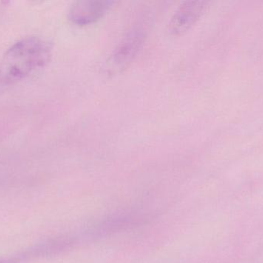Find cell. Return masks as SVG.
I'll use <instances>...</instances> for the list:
<instances>
[{"mask_svg":"<svg viewBox=\"0 0 263 263\" xmlns=\"http://www.w3.org/2000/svg\"><path fill=\"white\" fill-rule=\"evenodd\" d=\"M52 57V48L39 37H26L18 40L0 60V83L13 84L44 67Z\"/></svg>","mask_w":263,"mask_h":263,"instance_id":"6da1fadb","label":"cell"},{"mask_svg":"<svg viewBox=\"0 0 263 263\" xmlns=\"http://www.w3.org/2000/svg\"><path fill=\"white\" fill-rule=\"evenodd\" d=\"M145 39V31L143 28H133L120 40L112 51L109 60L110 71H120L126 68L139 54Z\"/></svg>","mask_w":263,"mask_h":263,"instance_id":"7a4b0ae2","label":"cell"},{"mask_svg":"<svg viewBox=\"0 0 263 263\" xmlns=\"http://www.w3.org/2000/svg\"><path fill=\"white\" fill-rule=\"evenodd\" d=\"M107 0H83L74 3L69 11V18L79 26L92 24L104 16L114 6Z\"/></svg>","mask_w":263,"mask_h":263,"instance_id":"3957f363","label":"cell"},{"mask_svg":"<svg viewBox=\"0 0 263 263\" xmlns=\"http://www.w3.org/2000/svg\"><path fill=\"white\" fill-rule=\"evenodd\" d=\"M206 3L202 1L185 2L180 5L168 23V32L173 37H179L189 30L205 9Z\"/></svg>","mask_w":263,"mask_h":263,"instance_id":"277c9868","label":"cell"},{"mask_svg":"<svg viewBox=\"0 0 263 263\" xmlns=\"http://www.w3.org/2000/svg\"><path fill=\"white\" fill-rule=\"evenodd\" d=\"M20 259L18 258H11L7 259H0V263H18Z\"/></svg>","mask_w":263,"mask_h":263,"instance_id":"5b68a950","label":"cell"}]
</instances>
